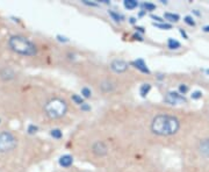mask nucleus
Returning <instances> with one entry per match:
<instances>
[{
  "label": "nucleus",
  "instance_id": "16",
  "mask_svg": "<svg viewBox=\"0 0 209 172\" xmlns=\"http://www.w3.org/2000/svg\"><path fill=\"white\" fill-rule=\"evenodd\" d=\"M50 134H51V136H52L54 138H60V137L63 136V134H62V131H60L59 129H52Z\"/></svg>",
  "mask_w": 209,
  "mask_h": 172
},
{
  "label": "nucleus",
  "instance_id": "19",
  "mask_svg": "<svg viewBox=\"0 0 209 172\" xmlns=\"http://www.w3.org/2000/svg\"><path fill=\"white\" fill-rule=\"evenodd\" d=\"M81 94H82V97H84V98H89V97H91V94H92V92H91V90H89V89H87V87H82V89H81Z\"/></svg>",
  "mask_w": 209,
  "mask_h": 172
},
{
  "label": "nucleus",
  "instance_id": "29",
  "mask_svg": "<svg viewBox=\"0 0 209 172\" xmlns=\"http://www.w3.org/2000/svg\"><path fill=\"white\" fill-rule=\"evenodd\" d=\"M130 22H133V23H134V22H135V19H134V18H131V19H130Z\"/></svg>",
  "mask_w": 209,
  "mask_h": 172
},
{
  "label": "nucleus",
  "instance_id": "28",
  "mask_svg": "<svg viewBox=\"0 0 209 172\" xmlns=\"http://www.w3.org/2000/svg\"><path fill=\"white\" fill-rule=\"evenodd\" d=\"M203 30H204V32H209V26H206V27L203 28Z\"/></svg>",
  "mask_w": 209,
  "mask_h": 172
},
{
  "label": "nucleus",
  "instance_id": "25",
  "mask_svg": "<svg viewBox=\"0 0 209 172\" xmlns=\"http://www.w3.org/2000/svg\"><path fill=\"white\" fill-rule=\"evenodd\" d=\"M80 107H81V109H82V111H88V109H89V106H88L87 104H82Z\"/></svg>",
  "mask_w": 209,
  "mask_h": 172
},
{
  "label": "nucleus",
  "instance_id": "2",
  "mask_svg": "<svg viewBox=\"0 0 209 172\" xmlns=\"http://www.w3.org/2000/svg\"><path fill=\"white\" fill-rule=\"evenodd\" d=\"M10 49L21 56H35L37 54L36 44L23 35H12L8 39Z\"/></svg>",
  "mask_w": 209,
  "mask_h": 172
},
{
  "label": "nucleus",
  "instance_id": "1",
  "mask_svg": "<svg viewBox=\"0 0 209 172\" xmlns=\"http://www.w3.org/2000/svg\"><path fill=\"white\" fill-rule=\"evenodd\" d=\"M179 120L171 115H157L151 123V130L159 136H170L179 130Z\"/></svg>",
  "mask_w": 209,
  "mask_h": 172
},
{
  "label": "nucleus",
  "instance_id": "11",
  "mask_svg": "<svg viewBox=\"0 0 209 172\" xmlns=\"http://www.w3.org/2000/svg\"><path fill=\"white\" fill-rule=\"evenodd\" d=\"M138 6V3L135 1V0H126L124 1V7L128 10H134Z\"/></svg>",
  "mask_w": 209,
  "mask_h": 172
},
{
  "label": "nucleus",
  "instance_id": "14",
  "mask_svg": "<svg viewBox=\"0 0 209 172\" xmlns=\"http://www.w3.org/2000/svg\"><path fill=\"white\" fill-rule=\"evenodd\" d=\"M167 44H168L170 49H178V48H180V43L177 40H174V39H170Z\"/></svg>",
  "mask_w": 209,
  "mask_h": 172
},
{
  "label": "nucleus",
  "instance_id": "22",
  "mask_svg": "<svg viewBox=\"0 0 209 172\" xmlns=\"http://www.w3.org/2000/svg\"><path fill=\"white\" fill-rule=\"evenodd\" d=\"M179 91H180V93H181V94H185V93L188 91V87H187V86H186L185 84H181V85L179 86Z\"/></svg>",
  "mask_w": 209,
  "mask_h": 172
},
{
  "label": "nucleus",
  "instance_id": "8",
  "mask_svg": "<svg viewBox=\"0 0 209 172\" xmlns=\"http://www.w3.org/2000/svg\"><path fill=\"white\" fill-rule=\"evenodd\" d=\"M199 150L204 157H209V138H204L199 144Z\"/></svg>",
  "mask_w": 209,
  "mask_h": 172
},
{
  "label": "nucleus",
  "instance_id": "18",
  "mask_svg": "<svg viewBox=\"0 0 209 172\" xmlns=\"http://www.w3.org/2000/svg\"><path fill=\"white\" fill-rule=\"evenodd\" d=\"M153 26H156L157 28H162V29H171L172 28V26L171 25H168V23H153Z\"/></svg>",
  "mask_w": 209,
  "mask_h": 172
},
{
  "label": "nucleus",
  "instance_id": "26",
  "mask_svg": "<svg viewBox=\"0 0 209 172\" xmlns=\"http://www.w3.org/2000/svg\"><path fill=\"white\" fill-rule=\"evenodd\" d=\"M151 18H152V19H155L156 21H159V22H162V21H163V20H162V19L159 18V17H155V15H151Z\"/></svg>",
  "mask_w": 209,
  "mask_h": 172
},
{
  "label": "nucleus",
  "instance_id": "20",
  "mask_svg": "<svg viewBox=\"0 0 209 172\" xmlns=\"http://www.w3.org/2000/svg\"><path fill=\"white\" fill-rule=\"evenodd\" d=\"M109 14L114 18V20H116V21H122V19H123V17H121V15H119L118 13H115V12H113V11H109Z\"/></svg>",
  "mask_w": 209,
  "mask_h": 172
},
{
  "label": "nucleus",
  "instance_id": "6",
  "mask_svg": "<svg viewBox=\"0 0 209 172\" xmlns=\"http://www.w3.org/2000/svg\"><path fill=\"white\" fill-rule=\"evenodd\" d=\"M111 69L116 73H122L128 70V63L123 59H115L111 63Z\"/></svg>",
  "mask_w": 209,
  "mask_h": 172
},
{
  "label": "nucleus",
  "instance_id": "12",
  "mask_svg": "<svg viewBox=\"0 0 209 172\" xmlns=\"http://www.w3.org/2000/svg\"><path fill=\"white\" fill-rule=\"evenodd\" d=\"M150 89H151V85H150V84H144V85H142V86H141V90H140L141 96H142V97H145V96L149 93Z\"/></svg>",
  "mask_w": 209,
  "mask_h": 172
},
{
  "label": "nucleus",
  "instance_id": "24",
  "mask_svg": "<svg viewBox=\"0 0 209 172\" xmlns=\"http://www.w3.org/2000/svg\"><path fill=\"white\" fill-rule=\"evenodd\" d=\"M201 97H202V93L200 91H195V92L192 93V98L193 99H200Z\"/></svg>",
  "mask_w": 209,
  "mask_h": 172
},
{
  "label": "nucleus",
  "instance_id": "7",
  "mask_svg": "<svg viewBox=\"0 0 209 172\" xmlns=\"http://www.w3.org/2000/svg\"><path fill=\"white\" fill-rule=\"evenodd\" d=\"M92 150H93V152L96 155V156H104V155H107V152H108V148H107V145L104 144L103 142H95L94 144H93V147H92Z\"/></svg>",
  "mask_w": 209,
  "mask_h": 172
},
{
  "label": "nucleus",
  "instance_id": "9",
  "mask_svg": "<svg viewBox=\"0 0 209 172\" xmlns=\"http://www.w3.org/2000/svg\"><path fill=\"white\" fill-rule=\"evenodd\" d=\"M133 64L135 65V67H136V69L141 70L142 72H144V73H150V70L146 67V64L144 63V61H143V59H136V61H134V62H133Z\"/></svg>",
  "mask_w": 209,
  "mask_h": 172
},
{
  "label": "nucleus",
  "instance_id": "4",
  "mask_svg": "<svg viewBox=\"0 0 209 172\" xmlns=\"http://www.w3.org/2000/svg\"><path fill=\"white\" fill-rule=\"evenodd\" d=\"M18 147V138L11 131H0V155L10 153Z\"/></svg>",
  "mask_w": 209,
  "mask_h": 172
},
{
  "label": "nucleus",
  "instance_id": "10",
  "mask_svg": "<svg viewBox=\"0 0 209 172\" xmlns=\"http://www.w3.org/2000/svg\"><path fill=\"white\" fill-rule=\"evenodd\" d=\"M72 163H73V158L70 155H64V156H62L59 158V164L62 166H64V167H69Z\"/></svg>",
  "mask_w": 209,
  "mask_h": 172
},
{
  "label": "nucleus",
  "instance_id": "21",
  "mask_svg": "<svg viewBox=\"0 0 209 172\" xmlns=\"http://www.w3.org/2000/svg\"><path fill=\"white\" fill-rule=\"evenodd\" d=\"M185 22H186L187 25H189V26H195V21L193 20L192 17H186V18H185Z\"/></svg>",
  "mask_w": 209,
  "mask_h": 172
},
{
  "label": "nucleus",
  "instance_id": "13",
  "mask_svg": "<svg viewBox=\"0 0 209 172\" xmlns=\"http://www.w3.org/2000/svg\"><path fill=\"white\" fill-rule=\"evenodd\" d=\"M165 19L171 21V22H177L179 20V15L178 14H173V13H165Z\"/></svg>",
  "mask_w": 209,
  "mask_h": 172
},
{
  "label": "nucleus",
  "instance_id": "17",
  "mask_svg": "<svg viewBox=\"0 0 209 172\" xmlns=\"http://www.w3.org/2000/svg\"><path fill=\"white\" fill-rule=\"evenodd\" d=\"M142 7L144 8V11L146 10V11H153L155 8H156V6L153 5V4H151V3H144L143 5H142Z\"/></svg>",
  "mask_w": 209,
  "mask_h": 172
},
{
  "label": "nucleus",
  "instance_id": "30",
  "mask_svg": "<svg viewBox=\"0 0 209 172\" xmlns=\"http://www.w3.org/2000/svg\"><path fill=\"white\" fill-rule=\"evenodd\" d=\"M207 73H209V70H207Z\"/></svg>",
  "mask_w": 209,
  "mask_h": 172
},
{
  "label": "nucleus",
  "instance_id": "5",
  "mask_svg": "<svg viewBox=\"0 0 209 172\" xmlns=\"http://www.w3.org/2000/svg\"><path fill=\"white\" fill-rule=\"evenodd\" d=\"M165 101L170 105H179V104H184L186 103V98L184 94L178 93V92H168L165 96Z\"/></svg>",
  "mask_w": 209,
  "mask_h": 172
},
{
  "label": "nucleus",
  "instance_id": "23",
  "mask_svg": "<svg viewBox=\"0 0 209 172\" xmlns=\"http://www.w3.org/2000/svg\"><path fill=\"white\" fill-rule=\"evenodd\" d=\"M37 131V127L36 126H34V125H30L29 127H28V133L32 135V134H35Z\"/></svg>",
  "mask_w": 209,
  "mask_h": 172
},
{
  "label": "nucleus",
  "instance_id": "3",
  "mask_svg": "<svg viewBox=\"0 0 209 172\" xmlns=\"http://www.w3.org/2000/svg\"><path fill=\"white\" fill-rule=\"evenodd\" d=\"M67 111V105L59 98H52L44 105V113L49 119H59Z\"/></svg>",
  "mask_w": 209,
  "mask_h": 172
},
{
  "label": "nucleus",
  "instance_id": "15",
  "mask_svg": "<svg viewBox=\"0 0 209 172\" xmlns=\"http://www.w3.org/2000/svg\"><path fill=\"white\" fill-rule=\"evenodd\" d=\"M71 99H72L76 104H78V105H80V106L84 104V99H82V97H80V96H78V94H73Z\"/></svg>",
  "mask_w": 209,
  "mask_h": 172
},
{
  "label": "nucleus",
  "instance_id": "27",
  "mask_svg": "<svg viewBox=\"0 0 209 172\" xmlns=\"http://www.w3.org/2000/svg\"><path fill=\"white\" fill-rule=\"evenodd\" d=\"M57 37H58V40H59V41H63V42H67V39H66V37H62V36H59V35H58Z\"/></svg>",
  "mask_w": 209,
  "mask_h": 172
}]
</instances>
